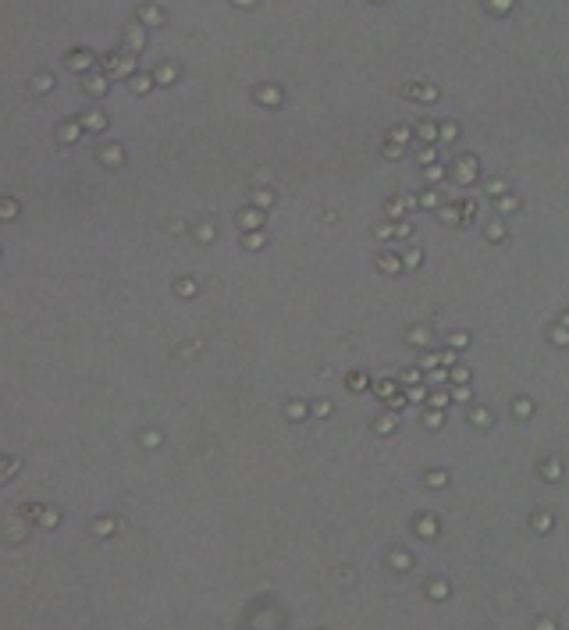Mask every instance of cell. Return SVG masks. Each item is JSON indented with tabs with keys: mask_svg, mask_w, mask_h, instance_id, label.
I'll use <instances>...</instances> for the list:
<instances>
[{
	"mask_svg": "<svg viewBox=\"0 0 569 630\" xmlns=\"http://www.w3.org/2000/svg\"><path fill=\"white\" fill-rule=\"evenodd\" d=\"M488 4H491L495 11H509V4H512V0H488Z\"/></svg>",
	"mask_w": 569,
	"mask_h": 630,
	"instance_id": "cell-1",
	"label": "cell"
}]
</instances>
